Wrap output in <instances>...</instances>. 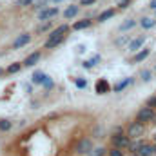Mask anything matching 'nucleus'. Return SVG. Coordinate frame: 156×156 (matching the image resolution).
<instances>
[{"label":"nucleus","mask_w":156,"mask_h":156,"mask_svg":"<svg viewBox=\"0 0 156 156\" xmlns=\"http://www.w3.org/2000/svg\"><path fill=\"white\" fill-rule=\"evenodd\" d=\"M131 142H133V138L127 136V133H125V134H123V133H113V136H111V144H113V147L129 149Z\"/></svg>","instance_id":"obj_1"},{"label":"nucleus","mask_w":156,"mask_h":156,"mask_svg":"<svg viewBox=\"0 0 156 156\" xmlns=\"http://www.w3.org/2000/svg\"><path fill=\"white\" fill-rule=\"evenodd\" d=\"M154 116H156V109L149 107V105L142 107V109L136 113V120H138V122H142V123H153Z\"/></svg>","instance_id":"obj_2"},{"label":"nucleus","mask_w":156,"mask_h":156,"mask_svg":"<svg viewBox=\"0 0 156 156\" xmlns=\"http://www.w3.org/2000/svg\"><path fill=\"white\" fill-rule=\"evenodd\" d=\"M144 131H145V123L134 120V122L129 123V127H127V136H131L133 140H136V138H140V136L144 134Z\"/></svg>","instance_id":"obj_3"},{"label":"nucleus","mask_w":156,"mask_h":156,"mask_svg":"<svg viewBox=\"0 0 156 156\" xmlns=\"http://www.w3.org/2000/svg\"><path fill=\"white\" fill-rule=\"evenodd\" d=\"M58 13H60V9H58V5H51V7H42L38 11V20H51V18H55V16H58Z\"/></svg>","instance_id":"obj_4"},{"label":"nucleus","mask_w":156,"mask_h":156,"mask_svg":"<svg viewBox=\"0 0 156 156\" xmlns=\"http://www.w3.org/2000/svg\"><path fill=\"white\" fill-rule=\"evenodd\" d=\"M75 151H76V154H89V153L93 151V140H91V138H82V140H78Z\"/></svg>","instance_id":"obj_5"},{"label":"nucleus","mask_w":156,"mask_h":156,"mask_svg":"<svg viewBox=\"0 0 156 156\" xmlns=\"http://www.w3.org/2000/svg\"><path fill=\"white\" fill-rule=\"evenodd\" d=\"M145 40H147L145 35H140V37H136V38H131V42L127 44V49H129L131 53H136V51H140V49L144 47Z\"/></svg>","instance_id":"obj_6"},{"label":"nucleus","mask_w":156,"mask_h":156,"mask_svg":"<svg viewBox=\"0 0 156 156\" xmlns=\"http://www.w3.org/2000/svg\"><path fill=\"white\" fill-rule=\"evenodd\" d=\"M136 154L138 156H156V144H149V142H145L138 151H136Z\"/></svg>","instance_id":"obj_7"},{"label":"nucleus","mask_w":156,"mask_h":156,"mask_svg":"<svg viewBox=\"0 0 156 156\" xmlns=\"http://www.w3.org/2000/svg\"><path fill=\"white\" fill-rule=\"evenodd\" d=\"M29 42H31V35L29 33H20L16 38L13 40V49H20V47L27 45Z\"/></svg>","instance_id":"obj_8"},{"label":"nucleus","mask_w":156,"mask_h":156,"mask_svg":"<svg viewBox=\"0 0 156 156\" xmlns=\"http://www.w3.org/2000/svg\"><path fill=\"white\" fill-rule=\"evenodd\" d=\"M40 58H42V53L40 51H35V53H31V55L26 56V60L22 62V66L24 67H33V66H37L40 62Z\"/></svg>","instance_id":"obj_9"},{"label":"nucleus","mask_w":156,"mask_h":156,"mask_svg":"<svg viewBox=\"0 0 156 156\" xmlns=\"http://www.w3.org/2000/svg\"><path fill=\"white\" fill-rule=\"evenodd\" d=\"M64 40H66V35H62V37H53V38H47V40H45V44H44V47H45V49H56L60 44H64Z\"/></svg>","instance_id":"obj_10"},{"label":"nucleus","mask_w":156,"mask_h":156,"mask_svg":"<svg viewBox=\"0 0 156 156\" xmlns=\"http://www.w3.org/2000/svg\"><path fill=\"white\" fill-rule=\"evenodd\" d=\"M149 55H151V49H149V47H142L140 51H136V53H134L133 62H134V64H140V62L147 60V56H149Z\"/></svg>","instance_id":"obj_11"},{"label":"nucleus","mask_w":156,"mask_h":156,"mask_svg":"<svg viewBox=\"0 0 156 156\" xmlns=\"http://www.w3.org/2000/svg\"><path fill=\"white\" fill-rule=\"evenodd\" d=\"M94 89H96L98 94H105V93L111 91V85H109V82H107L105 78H100V80L96 82V87H94Z\"/></svg>","instance_id":"obj_12"},{"label":"nucleus","mask_w":156,"mask_h":156,"mask_svg":"<svg viewBox=\"0 0 156 156\" xmlns=\"http://www.w3.org/2000/svg\"><path fill=\"white\" fill-rule=\"evenodd\" d=\"M138 26H140L142 29H154L156 27V16L154 18H151V16H144V18H140Z\"/></svg>","instance_id":"obj_13"},{"label":"nucleus","mask_w":156,"mask_h":156,"mask_svg":"<svg viewBox=\"0 0 156 156\" xmlns=\"http://www.w3.org/2000/svg\"><path fill=\"white\" fill-rule=\"evenodd\" d=\"M91 26H93V20H91V18H83V20L75 22V24L71 26V29H73V31H82V29H87V27H91Z\"/></svg>","instance_id":"obj_14"},{"label":"nucleus","mask_w":156,"mask_h":156,"mask_svg":"<svg viewBox=\"0 0 156 156\" xmlns=\"http://www.w3.org/2000/svg\"><path fill=\"white\" fill-rule=\"evenodd\" d=\"M115 15H116V9H115V7H109V9H105V11H102V13H100V15L96 16V20H98V22L102 24V22H107L109 18H113Z\"/></svg>","instance_id":"obj_15"},{"label":"nucleus","mask_w":156,"mask_h":156,"mask_svg":"<svg viewBox=\"0 0 156 156\" xmlns=\"http://www.w3.org/2000/svg\"><path fill=\"white\" fill-rule=\"evenodd\" d=\"M78 13H80V5H75V4H71L66 11H64V18L66 20H71V18H75Z\"/></svg>","instance_id":"obj_16"},{"label":"nucleus","mask_w":156,"mask_h":156,"mask_svg":"<svg viewBox=\"0 0 156 156\" xmlns=\"http://www.w3.org/2000/svg\"><path fill=\"white\" fill-rule=\"evenodd\" d=\"M47 75H45V73H42V71H35V73H33V76H31V82H33V83H37V85H44V83H45V82H47Z\"/></svg>","instance_id":"obj_17"},{"label":"nucleus","mask_w":156,"mask_h":156,"mask_svg":"<svg viewBox=\"0 0 156 156\" xmlns=\"http://www.w3.org/2000/svg\"><path fill=\"white\" fill-rule=\"evenodd\" d=\"M136 24H138V22H136L134 18H127L125 22H122V24H120V27H118V29H120L122 33H125V31H131L133 27H136Z\"/></svg>","instance_id":"obj_18"},{"label":"nucleus","mask_w":156,"mask_h":156,"mask_svg":"<svg viewBox=\"0 0 156 156\" xmlns=\"http://www.w3.org/2000/svg\"><path fill=\"white\" fill-rule=\"evenodd\" d=\"M69 31V26L67 24H62V26H58L56 29H53L51 33H49V37L47 38H53V37H62V35H66Z\"/></svg>","instance_id":"obj_19"},{"label":"nucleus","mask_w":156,"mask_h":156,"mask_svg":"<svg viewBox=\"0 0 156 156\" xmlns=\"http://www.w3.org/2000/svg\"><path fill=\"white\" fill-rule=\"evenodd\" d=\"M131 83H133V78H131V76H129V78H123L122 82H118V83H115L113 91H115V93H120V91H123L125 87H129Z\"/></svg>","instance_id":"obj_20"},{"label":"nucleus","mask_w":156,"mask_h":156,"mask_svg":"<svg viewBox=\"0 0 156 156\" xmlns=\"http://www.w3.org/2000/svg\"><path fill=\"white\" fill-rule=\"evenodd\" d=\"M11 129H13V122H11V120H5V118L0 120V131H2V133H7V131H11Z\"/></svg>","instance_id":"obj_21"},{"label":"nucleus","mask_w":156,"mask_h":156,"mask_svg":"<svg viewBox=\"0 0 156 156\" xmlns=\"http://www.w3.org/2000/svg\"><path fill=\"white\" fill-rule=\"evenodd\" d=\"M140 78H142L144 82H151V80H153V71H151V69H144V71L140 73Z\"/></svg>","instance_id":"obj_22"},{"label":"nucleus","mask_w":156,"mask_h":156,"mask_svg":"<svg viewBox=\"0 0 156 156\" xmlns=\"http://www.w3.org/2000/svg\"><path fill=\"white\" fill-rule=\"evenodd\" d=\"M131 42V37L129 35H123V37H120V38L115 40V45H118V47H122L123 44H129Z\"/></svg>","instance_id":"obj_23"},{"label":"nucleus","mask_w":156,"mask_h":156,"mask_svg":"<svg viewBox=\"0 0 156 156\" xmlns=\"http://www.w3.org/2000/svg\"><path fill=\"white\" fill-rule=\"evenodd\" d=\"M22 69V64H11L7 69H5V73H9V75H15V73H18Z\"/></svg>","instance_id":"obj_24"},{"label":"nucleus","mask_w":156,"mask_h":156,"mask_svg":"<svg viewBox=\"0 0 156 156\" xmlns=\"http://www.w3.org/2000/svg\"><path fill=\"white\" fill-rule=\"evenodd\" d=\"M107 156H125V154H123V149H120V147H113L111 151H107Z\"/></svg>","instance_id":"obj_25"},{"label":"nucleus","mask_w":156,"mask_h":156,"mask_svg":"<svg viewBox=\"0 0 156 156\" xmlns=\"http://www.w3.org/2000/svg\"><path fill=\"white\" fill-rule=\"evenodd\" d=\"M75 85H76L78 89H85L87 87V80L85 78H76L75 80Z\"/></svg>","instance_id":"obj_26"},{"label":"nucleus","mask_w":156,"mask_h":156,"mask_svg":"<svg viewBox=\"0 0 156 156\" xmlns=\"http://www.w3.org/2000/svg\"><path fill=\"white\" fill-rule=\"evenodd\" d=\"M47 29H51V22H49V20H45V24H40L38 27H37V31H38V33L47 31Z\"/></svg>","instance_id":"obj_27"},{"label":"nucleus","mask_w":156,"mask_h":156,"mask_svg":"<svg viewBox=\"0 0 156 156\" xmlns=\"http://www.w3.org/2000/svg\"><path fill=\"white\" fill-rule=\"evenodd\" d=\"M105 154V149L104 147H100V149H93L91 153H89V156H104Z\"/></svg>","instance_id":"obj_28"},{"label":"nucleus","mask_w":156,"mask_h":156,"mask_svg":"<svg viewBox=\"0 0 156 156\" xmlns=\"http://www.w3.org/2000/svg\"><path fill=\"white\" fill-rule=\"evenodd\" d=\"M131 2H133V0H118V7H120V9H127Z\"/></svg>","instance_id":"obj_29"},{"label":"nucleus","mask_w":156,"mask_h":156,"mask_svg":"<svg viewBox=\"0 0 156 156\" xmlns=\"http://www.w3.org/2000/svg\"><path fill=\"white\" fill-rule=\"evenodd\" d=\"M145 105H149V107H153V109H156V94L154 96H151L147 102H145Z\"/></svg>","instance_id":"obj_30"},{"label":"nucleus","mask_w":156,"mask_h":156,"mask_svg":"<svg viewBox=\"0 0 156 156\" xmlns=\"http://www.w3.org/2000/svg\"><path fill=\"white\" fill-rule=\"evenodd\" d=\"M82 67H83V69H93L94 64H93L91 60H83V62H82Z\"/></svg>","instance_id":"obj_31"},{"label":"nucleus","mask_w":156,"mask_h":156,"mask_svg":"<svg viewBox=\"0 0 156 156\" xmlns=\"http://www.w3.org/2000/svg\"><path fill=\"white\" fill-rule=\"evenodd\" d=\"M35 0H18L16 2V5H20V7H26V5H31Z\"/></svg>","instance_id":"obj_32"},{"label":"nucleus","mask_w":156,"mask_h":156,"mask_svg":"<svg viewBox=\"0 0 156 156\" xmlns=\"http://www.w3.org/2000/svg\"><path fill=\"white\" fill-rule=\"evenodd\" d=\"M96 0H80V5H93Z\"/></svg>","instance_id":"obj_33"},{"label":"nucleus","mask_w":156,"mask_h":156,"mask_svg":"<svg viewBox=\"0 0 156 156\" xmlns=\"http://www.w3.org/2000/svg\"><path fill=\"white\" fill-rule=\"evenodd\" d=\"M100 60H102V56H100V55H94V56H93V58H91V62H93V64H94V66H96V64H98V62H100Z\"/></svg>","instance_id":"obj_34"},{"label":"nucleus","mask_w":156,"mask_h":156,"mask_svg":"<svg viewBox=\"0 0 156 156\" xmlns=\"http://www.w3.org/2000/svg\"><path fill=\"white\" fill-rule=\"evenodd\" d=\"M149 9L156 11V0H151V2H149Z\"/></svg>","instance_id":"obj_35"},{"label":"nucleus","mask_w":156,"mask_h":156,"mask_svg":"<svg viewBox=\"0 0 156 156\" xmlns=\"http://www.w3.org/2000/svg\"><path fill=\"white\" fill-rule=\"evenodd\" d=\"M26 93H33V85L31 83H26Z\"/></svg>","instance_id":"obj_36"},{"label":"nucleus","mask_w":156,"mask_h":156,"mask_svg":"<svg viewBox=\"0 0 156 156\" xmlns=\"http://www.w3.org/2000/svg\"><path fill=\"white\" fill-rule=\"evenodd\" d=\"M53 2H55V4H60V2H64V0H53Z\"/></svg>","instance_id":"obj_37"},{"label":"nucleus","mask_w":156,"mask_h":156,"mask_svg":"<svg viewBox=\"0 0 156 156\" xmlns=\"http://www.w3.org/2000/svg\"><path fill=\"white\" fill-rule=\"evenodd\" d=\"M153 142H154V144H156V133H154V134H153Z\"/></svg>","instance_id":"obj_38"},{"label":"nucleus","mask_w":156,"mask_h":156,"mask_svg":"<svg viewBox=\"0 0 156 156\" xmlns=\"http://www.w3.org/2000/svg\"><path fill=\"white\" fill-rule=\"evenodd\" d=\"M2 75H4V69H2V67H0V76H2Z\"/></svg>","instance_id":"obj_39"},{"label":"nucleus","mask_w":156,"mask_h":156,"mask_svg":"<svg viewBox=\"0 0 156 156\" xmlns=\"http://www.w3.org/2000/svg\"><path fill=\"white\" fill-rule=\"evenodd\" d=\"M131 156H138V154H136V153H131Z\"/></svg>","instance_id":"obj_40"},{"label":"nucleus","mask_w":156,"mask_h":156,"mask_svg":"<svg viewBox=\"0 0 156 156\" xmlns=\"http://www.w3.org/2000/svg\"><path fill=\"white\" fill-rule=\"evenodd\" d=\"M154 71H156V64H154Z\"/></svg>","instance_id":"obj_41"}]
</instances>
